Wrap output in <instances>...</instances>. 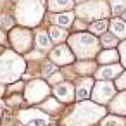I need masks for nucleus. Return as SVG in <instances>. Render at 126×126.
<instances>
[{
	"mask_svg": "<svg viewBox=\"0 0 126 126\" xmlns=\"http://www.w3.org/2000/svg\"><path fill=\"white\" fill-rule=\"evenodd\" d=\"M107 116V107L98 105L92 100L74 102L66 107L61 116V126H93Z\"/></svg>",
	"mask_w": 126,
	"mask_h": 126,
	"instance_id": "f257e3e1",
	"label": "nucleus"
},
{
	"mask_svg": "<svg viewBox=\"0 0 126 126\" xmlns=\"http://www.w3.org/2000/svg\"><path fill=\"white\" fill-rule=\"evenodd\" d=\"M45 0H19L14 7V19L23 28H36L45 17Z\"/></svg>",
	"mask_w": 126,
	"mask_h": 126,
	"instance_id": "f03ea898",
	"label": "nucleus"
},
{
	"mask_svg": "<svg viewBox=\"0 0 126 126\" xmlns=\"http://www.w3.org/2000/svg\"><path fill=\"white\" fill-rule=\"evenodd\" d=\"M28 62L23 55L16 54L11 48L0 55V85H11L19 81L26 73Z\"/></svg>",
	"mask_w": 126,
	"mask_h": 126,
	"instance_id": "7ed1b4c3",
	"label": "nucleus"
},
{
	"mask_svg": "<svg viewBox=\"0 0 126 126\" xmlns=\"http://www.w3.org/2000/svg\"><path fill=\"white\" fill-rule=\"evenodd\" d=\"M66 43L71 48V52L74 54L76 61H95V57L102 50L100 43H98V38L93 36L88 31L71 33Z\"/></svg>",
	"mask_w": 126,
	"mask_h": 126,
	"instance_id": "20e7f679",
	"label": "nucleus"
},
{
	"mask_svg": "<svg viewBox=\"0 0 126 126\" xmlns=\"http://www.w3.org/2000/svg\"><path fill=\"white\" fill-rule=\"evenodd\" d=\"M52 95V86L47 83V79L42 78H31L24 85L23 97L28 104V107H38L42 102H45Z\"/></svg>",
	"mask_w": 126,
	"mask_h": 126,
	"instance_id": "39448f33",
	"label": "nucleus"
},
{
	"mask_svg": "<svg viewBox=\"0 0 126 126\" xmlns=\"http://www.w3.org/2000/svg\"><path fill=\"white\" fill-rule=\"evenodd\" d=\"M74 16L78 19L93 23L98 19H107V16H110V7L105 0H86V2L76 5Z\"/></svg>",
	"mask_w": 126,
	"mask_h": 126,
	"instance_id": "423d86ee",
	"label": "nucleus"
},
{
	"mask_svg": "<svg viewBox=\"0 0 126 126\" xmlns=\"http://www.w3.org/2000/svg\"><path fill=\"white\" fill-rule=\"evenodd\" d=\"M7 42H9V48L19 55H26L35 48V35L30 28L14 26L7 35Z\"/></svg>",
	"mask_w": 126,
	"mask_h": 126,
	"instance_id": "0eeeda50",
	"label": "nucleus"
},
{
	"mask_svg": "<svg viewBox=\"0 0 126 126\" xmlns=\"http://www.w3.org/2000/svg\"><path fill=\"white\" fill-rule=\"evenodd\" d=\"M14 114L17 123H21L23 126H48L50 123H54V119L38 107H24L16 110Z\"/></svg>",
	"mask_w": 126,
	"mask_h": 126,
	"instance_id": "6e6552de",
	"label": "nucleus"
},
{
	"mask_svg": "<svg viewBox=\"0 0 126 126\" xmlns=\"http://www.w3.org/2000/svg\"><path fill=\"white\" fill-rule=\"evenodd\" d=\"M116 93H117V90H116V86H114V81L95 79L93 90H92V95H90V100L95 102V104H98V105L107 107V104L114 98Z\"/></svg>",
	"mask_w": 126,
	"mask_h": 126,
	"instance_id": "1a4fd4ad",
	"label": "nucleus"
},
{
	"mask_svg": "<svg viewBox=\"0 0 126 126\" xmlns=\"http://www.w3.org/2000/svg\"><path fill=\"white\" fill-rule=\"evenodd\" d=\"M47 59L57 67H67V66H73L76 62V57L71 52V48L67 47V43L54 45L52 50L47 54Z\"/></svg>",
	"mask_w": 126,
	"mask_h": 126,
	"instance_id": "9d476101",
	"label": "nucleus"
},
{
	"mask_svg": "<svg viewBox=\"0 0 126 126\" xmlns=\"http://www.w3.org/2000/svg\"><path fill=\"white\" fill-rule=\"evenodd\" d=\"M52 97H55L66 107L71 105V104H74L76 102V98H74V83L69 81V79H66V81L52 86Z\"/></svg>",
	"mask_w": 126,
	"mask_h": 126,
	"instance_id": "9b49d317",
	"label": "nucleus"
},
{
	"mask_svg": "<svg viewBox=\"0 0 126 126\" xmlns=\"http://www.w3.org/2000/svg\"><path fill=\"white\" fill-rule=\"evenodd\" d=\"M93 83H95V79L92 76H79L74 79V98H76V102L90 100Z\"/></svg>",
	"mask_w": 126,
	"mask_h": 126,
	"instance_id": "f8f14e48",
	"label": "nucleus"
},
{
	"mask_svg": "<svg viewBox=\"0 0 126 126\" xmlns=\"http://www.w3.org/2000/svg\"><path fill=\"white\" fill-rule=\"evenodd\" d=\"M123 66L117 62V64H105V66H98L95 74H93V79H102V81H114L121 73H123Z\"/></svg>",
	"mask_w": 126,
	"mask_h": 126,
	"instance_id": "ddd939ff",
	"label": "nucleus"
},
{
	"mask_svg": "<svg viewBox=\"0 0 126 126\" xmlns=\"http://www.w3.org/2000/svg\"><path fill=\"white\" fill-rule=\"evenodd\" d=\"M107 114L126 117V90L117 92L114 95V98L107 104Z\"/></svg>",
	"mask_w": 126,
	"mask_h": 126,
	"instance_id": "4468645a",
	"label": "nucleus"
},
{
	"mask_svg": "<svg viewBox=\"0 0 126 126\" xmlns=\"http://www.w3.org/2000/svg\"><path fill=\"white\" fill-rule=\"evenodd\" d=\"M38 109H42L45 114H48V116L54 119V117H57V116L61 117V116L64 114L66 105H62V104H61V102H59L55 97H52V95H50V97H48L45 102H42V104L38 105Z\"/></svg>",
	"mask_w": 126,
	"mask_h": 126,
	"instance_id": "2eb2a0df",
	"label": "nucleus"
},
{
	"mask_svg": "<svg viewBox=\"0 0 126 126\" xmlns=\"http://www.w3.org/2000/svg\"><path fill=\"white\" fill-rule=\"evenodd\" d=\"M97 67H98V64H97L95 61H76V62L71 66L73 73H74L78 78H79V76H92V78H93Z\"/></svg>",
	"mask_w": 126,
	"mask_h": 126,
	"instance_id": "dca6fc26",
	"label": "nucleus"
},
{
	"mask_svg": "<svg viewBox=\"0 0 126 126\" xmlns=\"http://www.w3.org/2000/svg\"><path fill=\"white\" fill-rule=\"evenodd\" d=\"M33 35H35V48L40 50L42 54H48V52L52 50L54 43H52V40H50L47 30H36Z\"/></svg>",
	"mask_w": 126,
	"mask_h": 126,
	"instance_id": "f3484780",
	"label": "nucleus"
},
{
	"mask_svg": "<svg viewBox=\"0 0 126 126\" xmlns=\"http://www.w3.org/2000/svg\"><path fill=\"white\" fill-rule=\"evenodd\" d=\"M76 16L73 11H66V12H57V14H52L50 16V23L54 26H59V28H64V30H69L74 23Z\"/></svg>",
	"mask_w": 126,
	"mask_h": 126,
	"instance_id": "a211bd4d",
	"label": "nucleus"
},
{
	"mask_svg": "<svg viewBox=\"0 0 126 126\" xmlns=\"http://www.w3.org/2000/svg\"><path fill=\"white\" fill-rule=\"evenodd\" d=\"M95 62L98 66H105V64H117L119 62V52L117 48H102L98 52V55L95 57Z\"/></svg>",
	"mask_w": 126,
	"mask_h": 126,
	"instance_id": "6ab92c4d",
	"label": "nucleus"
},
{
	"mask_svg": "<svg viewBox=\"0 0 126 126\" xmlns=\"http://www.w3.org/2000/svg\"><path fill=\"white\" fill-rule=\"evenodd\" d=\"M109 31H110L119 42L126 40V21H124L123 17H112V19L109 21Z\"/></svg>",
	"mask_w": 126,
	"mask_h": 126,
	"instance_id": "aec40b11",
	"label": "nucleus"
},
{
	"mask_svg": "<svg viewBox=\"0 0 126 126\" xmlns=\"http://www.w3.org/2000/svg\"><path fill=\"white\" fill-rule=\"evenodd\" d=\"M45 5L52 14L66 12L74 7V0H45Z\"/></svg>",
	"mask_w": 126,
	"mask_h": 126,
	"instance_id": "412c9836",
	"label": "nucleus"
},
{
	"mask_svg": "<svg viewBox=\"0 0 126 126\" xmlns=\"http://www.w3.org/2000/svg\"><path fill=\"white\" fill-rule=\"evenodd\" d=\"M47 33H48V36H50V40H52V43H54V45H59V43L67 42V38H69V35H71L67 30L59 28V26H54V24H50V26H48Z\"/></svg>",
	"mask_w": 126,
	"mask_h": 126,
	"instance_id": "4be33fe9",
	"label": "nucleus"
},
{
	"mask_svg": "<svg viewBox=\"0 0 126 126\" xmlns=\"http://www.w3.org/2000/svg\"><path fill=\"white\" fill-rule=\"evenodd\" d=\"M4 104L7 105V109H11V110H19V109H24V107H28V104H26V100H24V97H23V93H14V95H7L5 97V100H4Z\"/></svg>",
	"mask_w": 126,
	"mask_h": 126,
	"instance_id": "5701e85b",
	"label": "nucleus"
},
{
	"mask_svg": "<svg viewBox=\"0 0 126 126\" xmlns=\"http://www.w3.org/2000/svg\"><path fill=\"white\" fill-rule=\"evenodd\" d=\"M109 31V21L107 19H98V21H93L88 24V33H92L93 36H102L104 33Z\"/></svg>",
	"mask_w": 126,
	"mask_h": 126,
	"instance_id": "b1692460",
	"label": "nucleus"
},
{
	"mask_svg": "<svg viewBox=\"0 0 126 126\" xmlns=\"http://www.w3.org/2000/svg\"><path fill=\"white\" fill-rule=\"evenodd\" d=\"M98 43H100V48H117L119 40H117L110 31H107V33H104V35L98 38Z\"/></svg>",
	"mask_w": 126,
	"mask_h": 126,
	"instance_id": "393cba45",
	"label": "nucleus"
},
{
	"mask_svg": "<svg viewBox=\"0 0 126 126\" xmlns=\"http://www.w3.org/2000/svg\"><path fill=\"white\" fill-rule=\"evenodd\" d=\"M98 126H126V117L123 116H114V114H107Z\"/></svg>",
	"mask_w": 126,
	"mask_h": 126,
	"instance_id": "a878e982",
	"label": "nucleus"
},
{
	"mask_svg": "<svg viewBox=\"0 0 126 126\" xmlns=\"http://www.w3.org/2000/svg\"><path fill=\"white\" fill-rule=\"evenodd\" d=\"M109 7H110V12L114 14V17H117L126 11V0H109Z\"/></svg>",
	"mask_w": 126,
	"mask_h": 126,
	"instance_id": "bb28decb",
	"label": "nucleus"
},
{
	"mask_svg": "<svg viewBox=\"0 0 126 126\" xmlns=\"http://www.w3.org/2000/svg\"><path fill=\"white\" fill-rule=\"evenodd\" d=\"M16 26V19L11 14H0V30L4 31H11Z\"/></svg>",
	"mask_w": 126,
	"mask_h": 126,
	"instance_id": "cd10ccee",
	"label": "nucleus"
},
{
	"mask_svg": "<svg viewBox=\"0 0 126 126\" xmlns=\"http://www.w3.org/2000/svg\"><path fill=\"white\" fill-rule=\"evenodd\" d=\"M24 85H26V83H24L23 79L7 85V88H5V97H7V95H14V93H23V92H24Z\"/></svg>",
	"mask_w": 126,
	"mask_h": 126,
	"instance_id": "c85d7f7f",
	"label": "nucleus"
},
{
	"mask_svg": "<svg viewBox=\"0 0 126 126\" xmlns=\"http://www.w3.org/2000/svg\"><path fill=\"white\" fill-rule=\"evenodd\" d=\"M62 81H66V76H64V73H62L61 69H57V71L47 79V83H48L50 86H55V85H59V83H62Z\"/></svg>",
	"mask_w": 126,
	"mask_h": 126,
	"instance_id": "c756f323",
	"label": "nucleus"
},
{
	"mask_svg": "<svg viewBox=\"0 0 126 126\" xmlns=\"http://www.w3.org/2000/svg\"><path fill=\"white\" fill-rule=\"evenodd\" d=\"M117 52H119V64L123 66V69H126V40L119 42Z\"/></svg>",
	"mask_w": 126,
	"mask_h": 126,
	"instance_id": "7c9ffc66",
	"label": "nucleus"
},
{
	"mask_svg": "<svg viewBox=\"0 0 126 126\" xmlns=\"http://www.w3.org/2000/svg\"><path fill=\"white\" fill-rule=\"evenodd\" d=\"M114 86H116V90L117 92H123V90H126V69L114 79Z\"/></svg>",
	"mask_w": 126,
	"mask_h": 126,
	"instance_id": "2f4dec72",
	"label": "nucleus"
},
{
	"mask_svg": "<svg viewBox=\"0 0 126 126\" xmlns=\"http://www.w3.org/2000/svg\"><path fill=\"white\" fill-rule=\"evenodd\" d=\"M71 28L74 30V33H81V31H86V30H88V23L83 21V19H78V17H76Z\"/></svg>",
	"mask_w": 126,
	"mask_h": 126,
	"instance_id": "473e14b6",
	"label": "nucleus"
},
{
	"mask_svg": "<svg viewBox=\"0 0 126 126\" xmlns=\"http://www.w3.org/2000/svg\"><path fill=\"white\" fill-rule=\"evenodd\" d=\"M4 43H7V33L4 30H0V45H4Z\"/></svg>",
	"mask_w": 126,
	"mask_h": 126,
	"instance_id": "72a5a7b5",
	"label": "nucleus"
},
{
	"mask_svg": "<svg viewBox=\"0 0 126 126\" xmlns=\"http://www.w3.org/2000/svg\"><path fill=\"white\" fill-rule=\"evenodd\" d=\"M4 52H5V47H4V45H0V55H2Z\"/></svg>",
	"mask_w": 126,
	"mask_h": 126,
	"instance_id": "f704fd0d",
	"label": "nucleus"
},
{
	"mask_svg": "<svg viewBox=\"0 0 126 126\" xmlns=\"http://www.w3.org/2000/svg\"><path fill=\"white\" fill-rule=\"evenodd\" d=\"M48 126H61V124H59V123H50Z\"/></svg>",
	"mask_w": 126,
	"mask_h": 126,
	"instance_id": "c9c22d12",
	"label": "nucleus"
},
{
	"mask_svg": "<svg viewBox=\"0 0 126 126\" xmlns=\"http://www.w3.org/2000/svg\"><path fill=\"white\" fill-rule=\"evenodd\" d=\"M121 17H123V19H124V21H126V11H124V12H123V14H121Z\"/></svg>",
	"mask_w": 126,
	"mask_h": 126,
	"instance_id": "e433bc0d",
	"label": "nucleus"
},
{
	"mask_svg": "<svg viewBox=\"0 0 126 126\" xmlns=\"http://www.w3.org/2000/svg\"><path fill=\"white\" fill-rule=\"evenodd\" d=\"M12 126H23V124H21V123H16V124H12Z\"/></svg>",
	"mask_w": 126,
	"mask_h": 126,
	"instance_id": "4c0bfd02",
	"label": "nucleus"
},
{
	"mask_svg": "<svg viewBox=\"0 0 126 126\" xmlns=\"http://www.w3.org/2000/svg\"><path fill=\"white\" fill-rule=\"evenodd\" d=\"M93 126H98V124H93Z\"/></svg>",
	"mask_w": 126,
	"mask_h": 126,
	"instance_id": "58836bf2",
	"label": "nucleus"
}]
</instances>
